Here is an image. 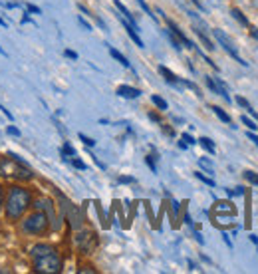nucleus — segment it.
<instances>
[{"label": "nucleus", "mask_w": 258, "mask_h": 274, "mask_svg": "<svg viewBox=\"0 0 258 274\" xmlns=\"http://www.w3.org/2000/svg\"><path fill=\"white\" fill-rule=\"evenodd\" d=\"M0 109H2V113H4V115H6L8 119H12V113H10V111H8V109H6L4 105H0Z\"/></svg>", "instance_id": "32"}, {"label": "nucleus", "mask_w": 258, "mask_h": 274, "mask_svg": "<svg viewBox=\"0 0 258 274\" xmlns=\"http://www.w3.org/2000/svg\"><path fill=\"white\" fill-rule=\"evenodd\" d=\"M195 32H197V36H199V38H201V42H203V44H205V48H207V50H215V46H213V42H211V40H209V38H207V36L203 34V30H199V28H197V30H195Z\"/></svg>", "instance_id": "12"}, {"label": "nucleus", "mask_w": 258, "mask_h": 274, "mask_svg": "<svg viewBox=\"0 0 258 274\" xmlns=\"http://www.w3.org/2000/svg\"><path fill=\"white\" fill-rule=\"evenodd\" d=\"M244 177L250 181V183H254V185H258V175L256 173H252V171H246L244 173Z\"/></svg>", "instance_id": "18"}, {"label": "nucleus", "mask_w": 258, "mask_h": 274, "mask_svg": "<svg viewBox=\"0 0 258 274\" xmlns=\"http://www.w3.org/2000/svg\"><path fill=\"white\" fill-rule=\"evenodd\" d=\"M10 159L2 157L0 159V175L2 177H16V179H30L32 173L28 167H24V163L14 155V153H8Z\"/></svg>", "instance_id": "3"}, {"label": "nucleus", "mask_w": 258, "mask_h": 274, "mask_svg": "<svg viewBox=\"0 0 258 274\" xmlns=\"http://www.w3.org/2000/svg\"><path fill=\"white\" fill-rule=\"evenodd\" d=\"M230 14H232V16H234V18H236V20H238L240 24H244V26H248V20H246V18L242 16V12H240V10H236V8H234V10L230 12Z\"/></svg>", "instance_id": "16"}, {"label": "nucleus", "mask_w": 258, "mask_h": 274, "mask_svg": "<svg viewBox=\"0 0 258 274\" xmlns=\"http://www.w3.org/2000/svg\"><path fill=\"white\" fill-rule=\"evenodd\" d=\"M62 153H64V155H72V157H74V155H76V149H74L70 143H66L64 149H62Z\"/></svg>", "instance_id": "19"}, {"label": "nucleus", "mask_w": 258, "mask_h": 274, "mask_svg": "<svg viewBox=\"0 0 258 274\" xmlns=\"http://www.w3.org/2000/svg\"><path fill=\"white\" fill-rule=\"evenodd\" d=\"M80 139H82V141H84V143H86V145H88V147H94V145H96V141H94V139H92V137L84 135V133H80Z\"/></svg>", "instance_id": "17"}, {"label": "nucleus", "mask_w": 258, "mask_h": 274, "mask_svg": "<svg viewBox=\"0 0 258 274\" xmlns=\"http://www.w3.org/2000/svg\"><path fill=\"white\" fill-rule=\"evenodd\" d=\"M242 193H244V189H242V187H236L234 191H232V189H228V197H234V195H242Z\"/></svg>", "instance_id": "23"}, {"label": "nucleus", "mask_w": 258, "mask_h": 274, "mask_svg": "<svg viewBox=\"0 0 258 274\" xmlns=\"http://www.w3.org/2000/svg\"><path fill=\"white\" fill-rule=\"evenodd\" d=\"M145 161H147V165H149V167H151L153 171L157 169V167H155V163H153V157H151V155H147V159H145Z\"/></svg>", "instance_id": "28"}, {"label": "nucleus", "mask_w": 258, "mask_h": 274, "mask_svg": "<svg viewBox=\"0 0 258 274\" xmlns=\"http://www.w3.org/2000/svg\"><path fill=\"white\" fill-rule=\"evenodd\" d=\"M117 96L133 100V98H139V96H141V92H139L137 88H131V86H119V88H117Z\"/></svg>", "instance_id": "7"}, {"label": "nucleus", "mask_w": 258, "mask_h": 274, "mask_svg": "<svg viewBox=\"0 0 258 274\" xmlns=\"http://www.w3.org/2000/svg\"><path fill=\"white\" fill-rule=\"evenodd\" d=\"M72 163H74V167H78V169H86V163H84L82 159H76V157H74Z\"/></svg>", "instance_id": "22"}, {"label": "nucleus", "mask_w": 258, "mask_h": 274, "mask_svg": "<svg viewBox=\"0 0 258 274\" xmlns=\"http://www.w3.org/2000/svg\"><path fill=\"white\" fill-rule=\"evenodd\" d=\"M250 240H252L254 244H258V237H254V235H250Z\"/></svg>", "instance_id": "36"}, {"label": "nucleus", "mask_w": 258, "mask_h": 274, "mask_svg": "<svg viewBox=\"0 0 258 274\" xmlns=\"http://www.w3.org/2000/svg\"><path fill=\"white\" fill-rule=\"evenodd\" d=\"M169 28H171V32L177 36V38H179V40H181V42H183V44H185L187 48H193V42H191V40H189L187 36L183 34V32H181V30H179V28H177V26H175L173 22H169Z\"/></svg>", "instance_id": "8"}, {"label": "nucleus", "mask_w": 258, "mask_h": 274, "mask_svg": "<svg viewBox=\"0 0 258 274\" xmlns=\"http://www.w3.org/2000/svg\"><path fill=\"white\" fill-rule=\"evenodd\" d=\"M250 34L254 36V38H258V28H252V30H250Z\"/></svg>", "instance_id": "35"}, {"label": "nucleus", "mask_w": 258, "mask_h": 274, "mask_svg": "<svg viewBox=\"0 0 258 274\" xmlns=\"http://www.w3.org/2000/svg\"><path fill=\"white\" fill-rule=\"evenodd\" d=\"M248 139H250V141H254V143L258 145V135H254V133H250V129H248Z\"/></svg>", "instance_id": "34"}, {"label": "nucleus", "mask_w": 258, "mask_h": 274, "mask_svg": "<svg viewBox=\"0 0 258 274\" xmlns=\"http://www.w3.org/2000/svg\"><path fill=\"white\" fill-rule=\"evenodd\" d=\"M26 8H28V12H32V14H40V8L34 6V4H26Z\"/></svg>", "instance_id": "25"}, {"label": "nucleus", "mask_w": 258, "mask_h": 274, "mask_svg": "<svg viewBox=\"0 0 258 274\" xmlns=\"http://www.w3.org/2000/svg\"><path fill=\"white\" fill-rule=\"evenodd\" d=\"M236 103H238V105H242V107H246V109L250 107V103L246 102V100H244L242 96H236Z\"/></svg>", "instance_id": "24"}, {"label": "nucleus", "mask_w": 258, "mask_h": 274, "mask_svg": "<svg viewBox=\"0 0 258 274\" xmlns=\"http://www.w3.org/2000/svg\"><path fill=\"white\" fill-rule=\"evenodd\" d=\"M133 177H119V183H133Z\"/></svg>", "instance_id": "31"}, {"label": "nucleus", "mask_w": 258, "mask_h": 274, "mask_svg": "<svg viewBox=\"0 0 258 274\" xmlns=\"http://www.w3.org/2000/svg\"><path fill=\"white\" fill-rule=\"evenodd\" d=\"M240 121H242V123H244V125H246V127H248L250 131H256V129H258V125H256V123H254L252 119H248L246 115H242V117H240Z\"/></svg>", "instance_id": "15"}, {"label": "nucleus", "mask_w": 258, "mask_h": 274, "mask_svg": "<svg viewBox=\"0 0 258 274\" xmlns=\"http://www.w3.org/2000/svg\"><path fill=\"white\" fill-rule=\"evenodd\" d=\"M215 109V113H217V117L221 119V121H225V123H230V115L226 113L223 107H213Z\"/></svg>", "instance_id": "13"}, {"label": "nucleus", "mask_w": 258, "mask_h": 274, "mask_svg": "<svg viewBox=\"0 0 258 274\" xmlns=\"http://www.w3.org/2000/svg\"><path fill=\"white\" fill-rule=\"evenodd\" d=\"M207 86H209V88H211V90H213L215 94L223 96V98H225L226 102H230V96L226 94V90H225V86H223V84H217V82H215L213 78H207Z\"/></svg>", "instance_id": "6"}, {"label": "nucleus", "mask_w": 258, "mask_h": 274, "mask_svg": "<svg viewBox=\"0 0 258 274\" xmlns=\"http://www.w3.org/2000/svg\"><path fill=\"white\" fill-rule=\"evenodd\" d=\"M213 34H215V38H217V40L221 42V46L225 48L226 52H228V54H230L232 58H236V62H240L242 66H246V62H244V60H242V58L238 56V50H236L234 42H232V40H230V38H228V36H226L225 32H223V30H219V28H217V30H213Z\"/></svg>", "instance_id": "5"}, {"label": "nucleus", "mask_w": 258, "mask_h": 274, "mask_svg": "<svg viewBox=\"0 0 258 274\" xmlns=\"http://www.w3.org/2000/svg\"><path fill=\"white\" fill-rule=\"evenodd\" d=\"M159 72L165 76V80H167V82H171V84H177V82H179V78H177V76H175L171 70L165 68V66H159Z\"/></svg>", "instance_id": "10"}, {"label": "nucleus", "mask_w": 258, "mask_h": 274, "mask_svg": "<svg viewBox=\"0 0 258 274\" xmlns=\"http://www.w3.org/2000/svg\"><path fill=\"white\" fill-rule=\"evenodd\" d=\"M109 54H111V56H113V58H115V60H117V62H119V64H121V66H125V68H129V62H127V58H125V56H123V54H121V52H117V50H115V48H109Z\"/></svg>", "instance_id": "9"}, {"label": "nucleus", "mask_w": 258, "mask_h": 274, "mask_svg": "<svg viewBox=\"0 0 258 274\" xmlns=\"http://www.w3.org/2000/svg\"><path fill=\"white\" fill-rule=\"evenodd\" d=\"M0 211H2V187H0Z\"/></svg>", "instance_id": "37"}, {"label": "nucleus", "mask_w": 258, "mask_h": 274, "mask_svg": "<svg viewBox=\"0 0 258 274\" xmlns=\"http://www.w3.org/2000/svg\"><path fill=\"white\" fill-rule=\"evenodd\" d=\"M199 163H201V167H205V169H207V173H211V175H213V165H211L207 159H201Z\"/></svg>", "instance_id": "21"}, {"label": "nucleus", "mask_w": 258, "mask_h": 274, "mask_svg": "<svg viewBox=\"0 0 258 274\" xmlns=\"http://www.w3.org/2000/svg\"><path fill=\"white\" fill-rule=\"evenodd\" d=\"M30 256H32L36 272L52 274L60 272V268H62V258H60L58 250L50 244H36L30 252Z\"/></svg>", "instance_id": "1"}, {"label": "nucleus", "mask_w": 258, "mask_h": 274, "mask_svg": "<svg viewBox=\"0 0 258 274\" xmlns=\"http://www.w3.org/2000/svg\"><path fill=\"white\" fill-rule=\"evenodd\" d=\"M183 141H187V143H195V139L189 133H183Z\"/></svg>", "instance_id": "33"}, {"label": "nucleus", "mask_w": 258, "mask_h": 274, "mask_svg": "<svg viewBox=\"0 0 258 274\" xmlns=\"http://www.w3.org/2000/svg\"><path fill=\"white\" fill-rule=\"evenodd\" d=\"M199 143H201L209 153H215V143H213V139H209V137H201V139H199Z\"/></svg>", "instance_id": "11"}, {"label": "nucleus", "mask_w": 258, "mask_h": 274, "mask_svg": "<svg viewBox=\"0 0 258 274\" xmlns=\"http://www.w3.org/2000/svg\"><path fill=\"white\" fill-rule=\"evenodd\" d=\"M151 102L155 103V105H157V107H159L161 111H165V109H167V102L163 100L161 96H153V98H151Z\"/></svg>", "instance_id": "14"}, {"label": "nucleus", "mask_w": 258, "mask_h": 274, "mask_svg": "<svg viewBox=\"0 0 258 274\" xmlns=\"http://www.w3.org/2000/svg\"><path fill=\"white\" fill-rule=\"evenodd\" d=\"M78 20H80V24H82V26H84V28H86V30H92V26H90V24H88V22H86V20H84V18H82V16H80V18H78Z\"/></svg>", "instance_id": "29"}, {"label": "nucleus", "mask_w": 258, "mask_h": 274, "mask_svg": "<svg viewBox=\"0 0 258 274\" xmlns=\"http://www.w3.org/2000/svg\"><path fill=\"white\" fill-rule=\"evenodd\" d=\"M197 177H199V179H201L203 183H207V185H211V187H215V181H213V179H209V177H205L203 173H197Z\"/></svg>", "instance_id": "20"}, {"label": "nucleus", "mask_w": 258, "mask_h": 274, "mask_svg": "<svg viewBox=\"0 0 258 274\" xmlns=\"http://www.w3.org/2000/svg\"><path fill=\"white\" fill-rule=\"evenodd\" d=\"M66 56H68V58H72V60H78V54H76L74 50H66Z\"/></svg>", "instance_id": "27"}, {"label": "nucleus", "mask_w": 258, "mask_h": 274, "mask_svg": "<svg viewBox=\"0 0 258 274\" xmlns=\"http://www.w3.org/2000/svg\"><path fill=\"white\" fill-rule=\"evenodd\" d=\"M32 203V195L24 187H10L8 197H6V219L8 221H18L26 209Z\"/></svg>", "instance_id": "2"}, {"label": "nucleus", "mask_w": 258, "mask_h": 274, "mask_svg": "<svg viewBox=\"0 0 258 274\" xmlns=\"http://www.w3.org/2000/svg\"><path fill=\"white\" fill-rule=\"evenodd\" d=\"M8 133H10V135H20V131H18V129H16V127H12V125H10V127H8Z\"/></svg>", "instance_id": "30"}, {"label": "nucleus", "mask_w": 258, "mask_h": 274, "mask_svg": "<svg viewBox=\"0 0 258 274\" xmlns=\"http://www.w3.org/2000/svg\"><path fill=\"white\" fill-rule=\"evenodd\" d=\"M22 229H24L26 233H30V235H42V233H46V229H48V219H46L44 213L36 211L34 215H30V217L22 223Z\"/></svg>", "instance_id": "4"}, {"label": "nucleus", "mask_w": 258, "mask_h": 274, "mask_svg": "<svg viewBox=\"0 0 258 274\" xmlns=\"http://www.w3.org/2000/svg\"><path fill=\"white\" fill-rule=\"evenodd\" d=\"M137 2H139V6H141V8H143V10L147 12V14H151V10H149V6L145 4V0H137ZM151 16H153V14H151Z\"/></svg>", "instance_id": "26"}]
</instances>
